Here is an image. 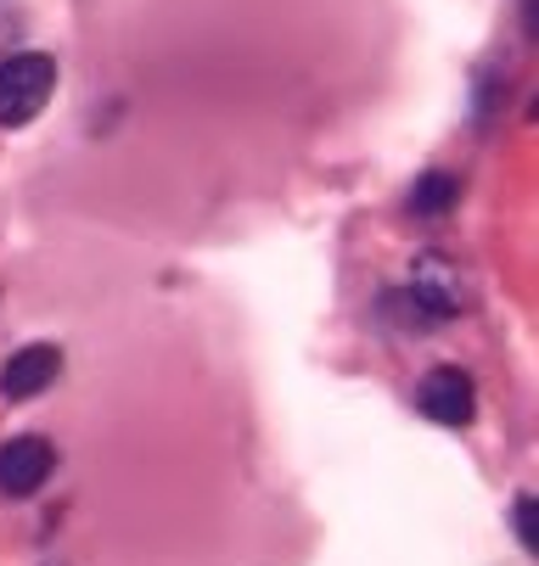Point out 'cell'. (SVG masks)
<instances>
[{
  "label": "cell",
  "instance_id": "obj_1",
  "mask_svg": "<svg viewBox=\"0 0 539 566\" xmlns=\"http://www.w3.org/2000/svg\"><path fill=\"white\" fill-rule=\"evenodd\" d=\"M56 91V62L45 51H18L0 62V124L7 129H23L45 113Z\"/></svg>",
  "mask_w": 539,
  "mask_h": 566
},
{
  "label": "cell",
  "instance_id": "obj_2",
  "mask_svg": "<svg viewBox=\"0 0 539 566\" xmlns=\"http://www.w3.org/2000/svg\"><path fill=\"white\" fill-rule=\"evenodd\" d=\"M416 403H422V416L438 421V427H473V416H478L473 376H467V370H455V365L427 370L422 387H416Z\"/></svg>",
  "mask_w": 539,
  "mask_h": 566
},
{
  "label": "cell",
  "instance_id": "obj_3",
  "mask_svg": "<svg viewBox=\"0 0 539 566\" xmlns=\"http://www.w3.org/2000/svg\"><path fill=\"white\" fill-rule=\"evenodd\" d=\"M51 471H56V449L45 438H7L0 443V494L29 500L51 482Z\"/></svg>",
  "mask_w": 539,
  "mask_h": 566
},
{
  "label": "cell",
  "instance_id": "obj_4",
  "mask_svg": "<svg viewBox=\"0 0 539 566\" xmlns=\"http://www.w3.org/2000/svg\"><path fill=\"white\" fill-rule=\"evenodd\" d=\"M56 370H62V354L51 343H29L7 359V370H0V392L7 398H40L56 381Z\"/></svg>",
  "mask_w": 539,
  "mask_h": 566
},
{
  "label": "cell",
  "instance_id": "obj_5",
  "mask_svg": "<svg viewBox=\"0 0 539 566\" xmlns=\"http://www.w3.org/2000/svg\"><path fill=\"white\" fill-rule=\"evenodd\" d=\"M411 297H416L433 319H444V314H455L460 303H467V292H460V275H455L444 259H422V264H416V275H411Z\"/></svg>",
  "mask_w": 539,
  "mask_h": 566
},
{
  "label": "cell",
  "instance_id": "obj_6",
  "mask_svg": "<svg viewBox=\"0 0 539 566\" xmlns=\"http://www.w3.org/2000/svg\"><path fill=\"white\" fill-rule=\"evenodd\" d=\"M411 208L427 213V219H433V213H449V208H455V180H449V175H427V180L411 191Z\"/></svg>",
  "mask_w": 539,
  "mask_h": 566
},
{
  "label": "cell",
  "instance_id": "obj_7",
  "mask_svg": "<svg viewBox=\"0 0 539 566\" xmlns=\"http://www.w3.org/2000/svg\"><path fill=\"white\" fill-rule=\"evenodd\" d=\"M517 538H522V549L539 544V533H533V500H528V494L517 500Z\"/></svg>",
  "mask_w": 539,
  "mask_h": 566
}]
</instances>
